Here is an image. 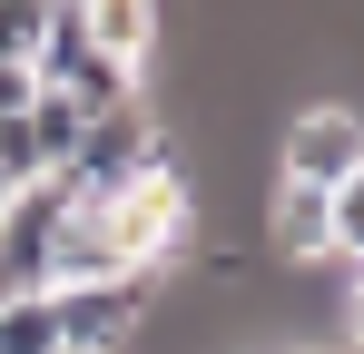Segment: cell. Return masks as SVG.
<instances>
[{
  "label": "cell",
  "mask_w": 364,
  "mask_h": 354,
  "mask_svg": "<svg viewBox=\"0 0 364 354\" xmlns=\"http://www.w3.org/2000/svg\"><path fill=\"white\" fill-rule=\"evenodd\" d=\"M178 158V138L158 128V109L138 99V109H109V118H89L79 128V158L60 168V187L79 197V207H109V197H128L138 177H158Z\"/></svg>",
  "instance_id": "cell-1"
},
{
  "label": "cell",
  "mask_w": 364,
  "mask_h": 354,
  "mask_svg": "<svg viewBox=\"0 0 364 354\" xmlns=\"http://www.w3.org/2000/svg\"><path fill=\"white\" fill-rule=\"evenodd\" d=\"M345 177H364V109H345V99L296 109L286 138H276V187H315V197H335Z\"/></svg>",
  "instance_id": "cell-2"
},
{
  "label": "cell",
  "mask_w": 364,
  "mask_h": 354,
  "mask_svg": "<svg viewBox=\"0 0 364 354\" xmlns=\"http://www.w3.org/2000/svg\"><path fill=\"white\" fill-rule=\"evenodd\" d=\"M148 305H158V276H109V286L50 295V315H60V354H128L138 325H148Z\"/></svg>",
  "instance_id": "cell-3"
},
{
  "label": "cell",
  "mask_w": 364,
  "mask_h": 354,
  "mask_svg": "<svg viewBox=\"0 0 364 354\" xmlns=\"http://www.w3.org/2000/svg\"><path fill=\"white\" fill-rule=\"evenodd\" d=\"M266 256H286V266L335 256V227H325V197L315 187H266Z\"/></svg>",
  "instance_id": "cell-4"
},
{
  "label": "cell",
  "mask_w": 364,
  "mask_h": 354,
  "mask_svg": "<svg viewBox=\"0 0 364 354\" xmlns=\"http://www.w3.org/2000/svg\"><path fill=\"white\" fill-rule=\"evenodd\" d=\"M158 10H138V0H89V50L99 59H119L128 79H148V59H158Z\"/></svg>",
  "instance_id": "cell-5"
},
{
  "label": "cell",
  "mask_w": 364,
  "mask_h": 354,
  "mask_svg": "<svg viewBox=\"0 0 364 354\" xmlns=\"http://www.w3.org/2000/svg\"><path fill=\"white\" fill-rule=\"evenodd\" d=\"M20 128H30V148H40V168L60 177L69 158H79V128H89V118L69 109L60 89H30V118H20Z\"/></svg>",
  "instance_id": "cell-6"
},
{
  "label": "cell",
  "mask_w": 364,
  "mask_h": 354,
  "mask_svg": "<svg viewBox=\"0 0 364 354\" xmlns=\"http://www.w3.org/2000/svg\"><path fill=\"white\" fill-rule=\"evenodd\" d=\"M0 354H60L50 295H10V305H0Z\"/></svg>",
  "instance_id": "cell-7"
},
{
  "label": "cell",
  "mask_w": 364,
  "mask_h": 354,
  "mask_svg": "<svg viewBox=\"0 0 364 354\" xmlns=\"http://www.w3.org/2000/svg\"><path fill=\"white\" fill-rule=\"evenodd\" d=\"M50 40V0H0V69H30Z\"/></svg>",
  "instance_id": "cell-8"
},
{
  "label": "cell",
  "mask_w": 364,
  "mask_h": 354,
  "mask_svg": "<svg viewBox=\"0 0 364 354\" xmlns=\"http://www.w3.org/2000/svg\"><path fill=\"white\" fill-rule=\"evenodd\" d=\"M325 227H335V256L364 266V177H345V187L325 197Z\"/></svg>",
  "instance_id": "cell-9"
},
{
  "label": "cell",
  "mask_w": 364,
  "mask_h": 354,
  "mask_svg": "<svg viewBox=\"0 0 364 354\" xmlns=\"http://www.w3.org/2000/svg\"><path fill=\"white\" fill-rule=\"evenodd\" d=\"M335 354H364V305H345V345Z\"/></svg>",
  "instance_id": "cell-10"
},
{
  "label": "cell",
  "mask_w": 364,
  "mask_h": 354,
  "mask_svg": "<svg viewBox=\"0 0 364 354\" xmlns=\"http://www.w3.org/2000/svg\"><path fill=\"white\" fill-rule=\"evenodd\" d=\"M10 197H20V187H10V177H0V217H10Z\"/></svg>",
  "instance_id": "cell-11"
},
{
  "label": "cell",
  "mask_w": 364,
  "mask_h": 354,
  "mask_svg": "<svg viewBox=\"0 0 364 354\" xmlns=\"http://www.w3.org/2000/svg\"><path fill=\"white\" fill-rule=\"evenodd\" d=\"M0 305H10V276H0Z\"/></svg>",
  "instance_id": "cell-12"
},
{
  "label": "cell",
  "mask_w": 364,
  "mask_h": 354,
  "mask_svg": "<svg viewBox=\"0 0 364 354\" xmlns=\"http://www.w3.org/2000/svg\"><path fill=\"white\" fill-rule=\"evenodd\" d=\"M315 354H335V345H315Z\"/></svg>",
  "instance_id": "cell-13"
}]
</instances>
